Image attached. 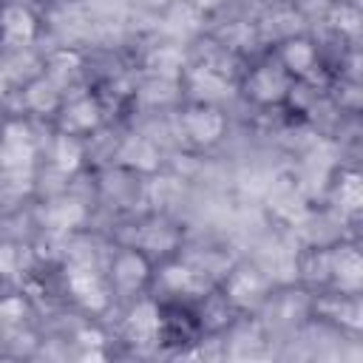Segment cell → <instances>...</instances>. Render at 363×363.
I'll use <instances>...</instances> for the list:
<instances>
[{"mask_svg":"<svg viewBox=\"0 0 363 363\" xmlns=\"http://www.w3.org/2000/svg\"><path fill=\"white\" fill-rule=\"evenodd\" d=\"M292 85H295V79L272 60V62H261V65L250 68L241 82V91L250 102H255L261 108H272V105H281L289 99Z\"/></svg>","mask_w":363,"mask_h":363,"instance_id":"obj_1","label":"cell"},{"mask_svg":"<svg viewBox=\"0 0 363 363\" xmlns=\"http://www.w3.org/2000/svg\"><path fill=\"white\" fill-rule=\"evenodd\" d=\"M34 159H37V142L31 125L23 119L6 122L0 130V167L9 176H20L31 170Z\"/></svg>","mask_w":363,"mask_h":363,"instance_id":"obj_2","label":"cell"},{"mask_svg":"<svg viewBox=\"0 0 363 363\" xmlns=\"http://www.w3.org/2000/svg\"><path fill=\"white\" fill-rule=\"evenodd\" d=\"M150 275H153V264H150V255L142 247L119 250L111 258V267H108V281L122 295H139L147 286Z\"/></svg>","mask_w":363,"mask_h":363,"instance_id":"obj_3","label":"cell"},{"mask_svg":"<svg viewBox=\"0 0 363 363\" xmlns=\"http://www.w3.org/2000/svg\"><path fill=\"white\" fill-rule=\"evenodd\" d=\"M182 130L184 136L199 145V147H210L216 145L224 130H227V116L213 105V102H196L182 113Z\"/></svg>","mask_w":363,"mask_h":363,"instance_id":"obj_4","label":"cell"},{"mask_svg":"<svg viewBox=\"0 0 363 363\" xmlns=\"http://www.w3.org/2000/svg\"><path fill=\"white\" fill-rule=\"evenodd\" d=\"M275 62L295 79V82H306L315 77L318 65H320V57H318V45L303 37V34H292L286 37L281 45H278V54H275Z\"/></svg>","mask_w":363,"mask_h":363,"instance_id":"obj_5","label":"cell"},{"mask_svg":"<svg viewBox=\"0 0 363 363\" xmlns=\"http://www.w3.org/2000/svg\"><path fill=\"white\" fill-rule=\"evenodd\" d=\"M65 284H68L74 301H77L82 309H88V312H102V309H108L111 289H108V284L94 272V267H88V264H74V267H68Z\"/></svg>","mask_w":363,"mask_h":363,"instance_id":"obj_6","label":"cell"},{"mask_svg":"<svg viewBox=\"0 0 363 363\" xmlns=\"http://www.w3.org/2000/svg\"><path fill=\"white\" fill-rule=\"evenodd\" d=\"M105 119V111L99 105L96 96L82 94L68 99L60 108V133H71V136H88L94 133Z\"/></svg>","mask_w":363,"mask_h":363,"instance_id":"obj_7","label":"cell"},{"mask_svg":"<svg viewBox=\"0 0 363 363\" xmlns=\"http://www.w3.org/2000/svg\"><path fill=\"white\" fill-rule=\"evenodd\" d=\"M40 20L26 3H3L0 6V37L6 45L23 48L37 40Z\"/></svg>","mask_w":363,"mask_h":363,"instance_id":"obj_8","label":"cell"},{"mask_svg":"<svg viewBox=\"0 0 363 363\" xmlns=\"http://www.w3.org/2000/svg\"><path fill=\"white\" fill-rule=\"evenodd\" d=\"M329 281H335L340 295H357L363 284V258L352 244H337L329 250Z\"/></svg>","mask_w":363,"mask_h":363,"instance_id":"obj_9","label":"cell"},{"mask_svg":"<svg viewBox=\"0 0 363 363\" xmlns=\"http://www.w3.org/2000/svg\"><path fill=\"white\" fill-rule=\"evenodd\" d=\"M159 329H162V309L156 301L150 298H142L130 306L128 318H125V332L130 340L136 343H150L159 337Z\"/></svg>","mask_w":363,"mask_h":363,"instance_id":"obj_10","label":"cell"},{"mask_svg":"<svg viewBox=\"0 0 363 363\" xmlns=\"http://www.w3.org/2000/svg\"><path fill=\"white\" fill-rule=\"evenodd\" d=\"M261 295H264V278L255 267H238L224 281V298L233 306H250L261 301Z\"/></svg>","mask_w":363,"mask_h":363,"instance_id":"obj_11","label":"cell"},{"mask_svg":"<svg viewBox=\"0 0 363 363\" xmlns=\"http://www.w3.org/2000/svg\"><path fill=\"white\" fill-rule=\"evenodd\" d=\"M119 162L136 173H153L159 167V147L145 136H130L119 147Z\"/></svg>","mask_w":363,"mask_h":363,"instance_id":"obj_12","label":"cell"},{"mask_svg":"<svg viewBox=\"0 0 363 363\" xmlns=\"http://www.w3.org/2000/svg\"><path fill=\"white\" fill-rule=\"evenodd\" d=\"M26 105L37 113H51V111H60L62 108V99H60V88L51 77H37L34 82H28L26 88Z\"/></svg>","mask_w":363,"mask_h":363,"instance_id":"obj_13","label":"cell"},{"mask_svg":"<svg viewBox=\"0 0 363 363\" xmlns=\"http://www.w3.org/2000/svg\"><path fill=\"white\" fill-rule=\"evenodd\" d=\"M85 159V147H82V136H71V133H60L54 139L51 147V162L60 173H74Z\"/></svg>","mask_w":363,"mask_h":363,"instance_id":"obj_14","label":"cell"},{"mask_svg":"<svg viewBox=\"0 0 363 363\" xmlns=\"http://www.w3.org/2000/svg\"><path fill=\"white\" fill-rule=\"evenodd\" d=\"M82 218H85V207H82L79 201H71V199H65V201H54V204H48L45 213H43L45 227H48V230H57V233L74 230Z\"/></svg>","mask_w":363,"mask_h":363,"instance_id":"obj_15","label":"cell"},{"mask_svg":"<svg viewBox=\"0 0 363 363\" xmlns=\"http://www.w3.org/2000/svg\"><path fill=\"white\" fill-rule=\"evenodd\" d=\"M335 193H337V201L346 213H357L363 207V182L354 170H343L337 184H335Z\"/></svg>","mask_w":363,"mask_h":363,"instance_id":"obj_16","label":"cell"},{"mask_svg":"<svg viewBox=\"0 0 363 363\" xmlns=\"http://www.w3.org/2000/svg\"><path fill=\"white\" fill-rule=\"evenodd\" d=\"M159 281H162V286L167 292L182 295V292H190L196 286V272L182 261H167L162 267V272H159Z\"/></svg>","mask_w":363,"mask_h":363,"instance_id":"obj_17","label":"cell"},{"mask_svg":"<svg viewBox=\"0 0 363 363\" xmlns=\"http://www.w3.org/2000/svg\"><path fill=\"white\" fill-rule=\"evenodd\" d=\"M150 71L153 74H159V77H164V79H176L179 74H182V57H179V51H173V48H159V51H153V57H150Z\"/></svg>","mask_w":363,"mask_h":363,"instance_id":"obj_18","label":"cell"},{"mask_svg":"<svg viewBox=\"0 0 363 363\" xmlns=\"http://www.w3.org/2000/svg\"><path fill=\"white\" fill-rule=\"evenodd\" d=\"M335 26L343 31V34H349V37H354L357 31H360V11H357V6L354 3H349V0H340L337 6H335Z\"/></svg>","mask_w":363,"mask_h":363,"instance_id":"obj_19","label":"cell"},{"mask_svg":"<svg viewBox=\"0 0 363 363\" xmlns=\"http://www.w3.org/2000/svg\"><path fill=\"white\" fill-rule=\"evenodd\" d=\"M26 312H28V306H26L23 295H6V298H0V318H3L6 326L9 323H20L26 318Z\"/></svg>","mask_w":363,"mask_h":363,"instance_id":"obj_20","label":"cell"},{"mask_svg":"<svg viewBox=\"0 0 363 363\" xmlns=\"http://www.w3.org/2000/svg\"><path fill=\"white\" fill-rule=\"evenodd\" d=\"M20 267V250L9 241H0V278L14 275Z\"/></svg>","mask_w":363,"mask_h":363,"instance_id":"obj_21","label":"cell"},{"mask_svg":"<svg viewBox=\"0 0 363 363\" xmlns=\"http://www.w3.org/2000/svg\"><path fill=\"white\" fill-rule=\"evenodd\" d=\"M79 340H82L85 346H88V343H91V346H99V343H102V335H99L96 329H91V332L85 329V332H79Z\"/></svg>","mask_w":363,"mask_h":363,"instance_id":"obj_22","label":"cell"},{"mask_svg":"<svg viewBox=\"0 0 363 363\" xmlns=\"http://www.w3.org/2000/svg\"><path fill=\"white\" fill-rule=\"evenodd\" d=\"M193 9H199V11H210V9H216L221 0H187Z\"/></svg>","mask_w":363,"mask_h":363,"instance_id":"obj_23","label":"cell"},{"mask_svg":"<svg viewBox=\"0 0 363 363\" xmlns=\"http://www.w3.org/2000/svg\"><path fill=\"white\" fill-rule=\"evenodd\" d=\"M147 6H156V9H164V6H170V3H176V0H145Z\"/></svg>","mask_w":363,"mask_h":363,"instance_id":"obj_24","label":"cell"},{"mask_svg":"<svg viewBox=\"0 0 363 363\" xmlns=\"http://www.w3.org/2000/svg\"><path fill=\"white\" fill-rule=\"evenodd\" d=\"M3 335H6V323H3V318H0V340H3Z\"/></svg>","mask_w":363,"mask_h":363,"instance_id":"obj_25","label":"cell"}]
</instances>
